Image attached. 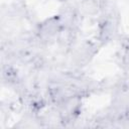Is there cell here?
Masks as SVG:
<instances>
[{"label":"cell","instance_id":"obj_1","mask_svg":"<svg viewBox=\"0 0 129 129\" xmlns=\"http://www.w3.org/2000/svg\"><path fill=\"white\" fill-rule=\"evenodd\" d=\"M122 98H123V102H125L128 98H129V96L127 95V94H125L124 92H123V96H122ZM121 104V100H120V98L119 97H117V103H116V105H120ZM121 106V105H120ZM122 109L124 110V111H127L128 110V105H122Z\"/></svg>","mask_w":129,"mask_h":129}]
</instances>
